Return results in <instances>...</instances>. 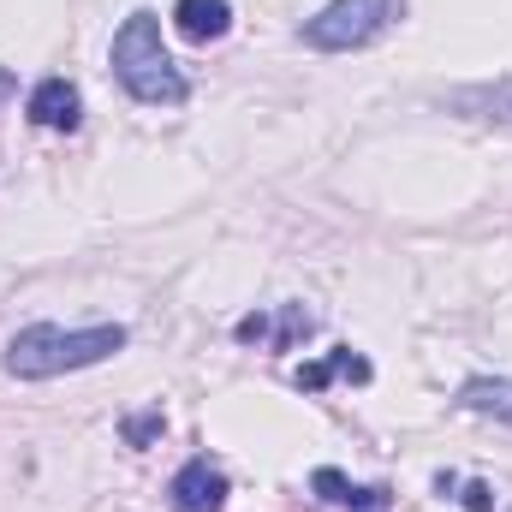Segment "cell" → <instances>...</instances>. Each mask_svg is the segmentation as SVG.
Wrapping results in <instances>:
<instances>
[{
	"label": "cell",
	"mask_w": 512,
	"mask_h": 512,
	"mask_svg": "<svg viewBox=\"0 0 512 512\" xmlns=\"http://www.w3.org/2000/svg\"><path fill=\"white\" fill-rule=\"evenodd\" d=\"M126 346V328L120 322H96V328H54V322H36L24 334H12L6 346V376L18 382H54L66 370H90L102 358H114Z\"/></svg>",
	"instance_id": "cell-1"
},
{
	"label": "cell",
	"mask_w": 512,
	"mask_h": 512,
	"mask_svg": "<svg viewBox=\"0 0 512 512\" xmlns=\"http://www.w3.org/2000/svg\"><path fill=\"white\" fill-rule=\"evenodd\" d=\"M114 78L126 84V96L143 102V108H173L191 90L185 72L173 66L167 42H161V18L155 12H131L126 24H120V36H114Z\"/></svg>",
	"instance_id": "cell-2"
},
{
	"label": "cell",
	"mask_w": 512,
	"mask_h": 512,
	"mask_svg": "<svg viewBox=\"0 0 512 512\" xmlns=\"http://www.w3.org/2000/svg\"><path fill=\"white\" fill-rule=\"evenodd\" d=\"M405 18V0H328L316 18H304V48L316 54H352L370 48Z\"/></svg>",
	"instance_id": "cell-3"
},
{
	"label": "cell",
	"mask_w": 512,
	"mask_h": 512,
	"mask_svg": "<svg viewBox=\"0 0 512 512\" xmlns=\"http://www.w3.org/2000/svg\"><path fill=\"white\" fill-rule=\"evenodd\" d=\"M221 507H227V471L209 465V459L179 465V477H173V512H221Z\"/></svg>",
	"instance_id": "cell-4"
},
{
	"label": "cell",
	"mask_w": 512,
	"mask_h": 512,
	"mask_svg": "<svg viewBox=\"0 0 512 512\" xmlns=\"http://www.w3.org/2000/svg\"><path fill=\"white\" fill-rule=\"evenodd\" d=\"M78 84H66V78H42L36 90H30V102H24V114L36 120V126L48 131H72L78 126Z\"/></svg>",
	"instance_id": "cell-5"
},
{
	"label": "cell",
	"mask_w": 512,
	"mask_h": 512,
	"mask_svg": "<svg viewBox=\"0 0 512 512\" xmlns=\"http://www.w3.org/2000/svg\"><path fill=\"white\" fill-rule=\"evenodd\" d=\"M173 24H179L185 42H215V36L233 30V6L227 0H179L173 6Z\"/></svg>",
	"instance_id": "cell-6"
},
{
	"label": "cell",
	"mask_w": 512,
	"mask_h": 512,
	"mask_svg": "<svg viewBox=\"0 0 512 512\" xmlns=\"http://www.w3.org/2000/svg\"><path fill=\"white\" fill-rule=\"evenodd\" d=\"M447 108H453V114H471V120L512 126V78L507 84H471V90H453Z\"/></svg>",
	"instance_id": "cell-7"
},
{
	"label": "cell",
	"mask_w": 512,
	"mask_h": 512,
	"mask_svg": "<svg viewBox=\"0 0 512 512\" xmlns=\"http://www.w3.org/2000/svg\"><path fill=\"white\" fill-rule=\"evenodd\" d=\"M459 405L477 411V417H495V423H507L512 429V382H501V376H477V382H465L459 387Z\"/></svg>",
	"instance_id": "cell-8"
},
{
	"label": "cell",
	"mask_w": 512,
	"mask_h": 512,
	"mask_svg": "<svg viewBox=\"0 0 512 512\" xmlns=\"http://www.w3.org/2000/svg\"><path fill=\"white\" fill-rule=\"evenodd\" d=\"M161 435V411H137V417H126V441L131 447H149Z\"/></svg>",
	"instance_id": "cell-9"
},
{
	"label": "cell",
	"mask_w": 512,
	"mask_h": 512,
	"mask_svg": "<svg viewBox=\"0 0 512 512\" xmlns=\"http://www.w3.org/2000/svg\"><path fill=\"white\" fill-rule=\"evenodd\" d=\"M316 495H322V501H334V507H346V501H352V483H346L340 471H328V465H322V471H316Z\"/></svg>",
	"instance_id": "cell-10"
},
{
	"label": "cell",
	"mask_w": 512,
	"mask_h": 512,
	"mask_svg": "<svg viewBox=\"0 0 512 512\" xmlns=\"http://www.w3.org/2000/svg\"><path fill=\"white\" fill-rule=\"evenodd\" d=\"M334 382V364L322 358V364H310V370H298V387H310V393H322V387Z\"/></svg>",
	"instance_id": "cell-11"
},
{
	"label": "cell",
	"mask_w": 512,
	"mask_h": 512,
	"mask_svg": "<svg viewBox=\"0 0 512 512\" xmlns=\"http://www.w3.org/2000/svg\"><path fill=\"white\" fill-rule=\"evenodd\" d=\"M352 512H387V495L382 489H352V501H346Z\"/></svg>",
	"instance_id": "cell-12"
},
{
	"label": "cell",
	"mask_w": 512,
	"mask_h": 512,
	"mask_svg": "<svg viewBox=\"0 0 512 512\" xmlns=\"http://www.w3.org/2000/svg\"><path fill=\"white\" fill-rule=\"evenodd\" d=\"M465 507H471V512H489V489H483V483H471V489H465Z\"/></svg>",
	"instance_id": "cell-13"
},
{
	"label": "cell",
	"mask_w": 512,
	"mask_h": 512,
	"mask_svg": "<svg viewBox=\"0 0 512 512\" xmlns=\"http://www.w3.org/2000/svg\"><path fill=\"white\" fill-rule=\"evenodd\" d=\"M262 334H268V322H262V316H245V322H239V340H262Z\"/></svg>",
	"instance_id": "cell-14"
}]
</instances>
